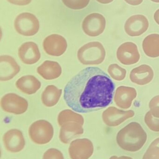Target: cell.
Segmentation results:
<instances>
[{"mask_svg":"<svg viewBox=\"0 0 159 159\" xmlns=\"http://www.w3.org/2000/svg\"><path fill=\"white\" fill-rule=\"evenodd\" d=\"M58 121L60 126L68 122H76L83 125L84 123V118L81 115L75 113L69 109L63 110L59 114Z\"/></svg>","mask_w":159,"mask_h":159,"instance_id":"obj_23","label":"cell"},{"mask_svg":"<svg viewBox=\"0 0 159 159\" xmlns=\"http://www.w3.org/2000/svg\"><path fill=\"white\" fill-rule=\"evenodd\" d=\"M115 85L107 74L98 67L85 68L67 83L63 98L66 104L78 113L96 111L112 102Z\"/></svg>","mask_w":159,"mask_h":159,"instance_id":"obj_1","label":"cell"},{"mask_svg":"<svg viewBox=\"0 0 159 159\" xmlns=\"http://www.w3.org/2000/svg\"><path fill=\"white\" fill-rule=\"evenodd\" d=\"M10 3L19 6H25L29 4L32 0H7Z\"/></svg>","mask_w":159,"mask_h":159,"instance_id":"obj_30","label":"cell"},{"mask_svg":"<svg viewBox=\"0 0 159 159\" xmlns=\"http://www.w3.org/2000/svg\"><path fill=\"white\" fill-rule=\"evenodd\" d=\"M16 87L21 91L28 94L35 93L41 87V82L33 75L21 77L16 83Z\"/></svg>","mask_w":159,"mask_h":159,"instance_id":"obj_20","label":"cell"},{"mask_svg":"<svg viewBox=\"0 0 159 159\" xmlns=\"http://www.w3.org/2000/svg\"><path fill=\"white\" fill-rule=\"evenodd\" d=\"M134 116V112L133 110L123 111L111 107L104 111L102 119L104 122L107 126L116 127Z\"/></svg>","mask_w":159,"mask_h":159,"instance_id":"obj_10","label":"cell"},{"mask_svg":"<svg viewBox=\"0 0 159 159\" xmlns=\"http://www.w3.org/2000/svg\"><path fill=\"white\" fill-rule=\"evenodd\" d=\"M154 17L156 22L159 25V9L155 12Z\"/></svg>","mask_w":159,"mask_h":159,"instance_id":"obj_32","label":"cell"},{"mask_svg":"<svg viewBox=\"0 0 159 159\" xmlns=\"http://www.w3.org/2000/svg\"><path fill=\"white\" fill-rule=\"evenodd\" d=\"M94 147L88 139H79L71 143L69 153L71 159H89L92 156Z\"/></svg>","mask_w":159,"mask_h":159,"instance_id":"obj_8","label":"cell"},{"mask_svg":"<svg viewBox=\"0 0 159 159\" xmlns=\"http://www.w3.org/2000/svg\"><path fill=\"white\" fill-rule=\"evenodd\" d=\"M154 73L152 68L144 64L134 68L131 72L130 79L132 82L139 85H145L151 82L154 78Z\"/></svg>","mask_w":159,"mask_h":159,"instance_id":"obj_18","label":"cell"},{"mask_svg":"<svg viewBox=\"0 0 159 159\" xmlns=\"http://www.w3.org/2000/svg\"><path fill=\"white\" fill-rule=\"evenodd\" d=\"M77 57L79 61L84 65H98L105 59V49L101 43L91 42L79 48Z\"/></svg>","mask_w":159,"mask_h":159,"instance_id":"obj_3","label":"cell"},{"mask_svg":"<svg viewBox=\"0 0 159 159\" xmlns=\"http://www.w3.org/2000/svg\"><path fill=\"white\" fill-rule=\"evenodd\" d=\"M145 122L151 130L159 132V118L155 117L150 111L146 114Z\"/></svg>","mask_w":159,"mask_h":159,"instance_id":"obj_27","label":"cell"},{"mask_svg":"<svg viewBox=\"0 0 159 159\" xmlns=\"http://www.w3.org/2000/svg\"><path fill=\"white\" fill-rule=\"evenodd\" d=\"M108 73L114 80L121 81L125 79L127 74V71L117 64H112L108 68Z\"/></svg>","mask_w":159,"mask_h":159,"instance_id":"obj_24","label":"cell"},{"mask_svg":"<svg viewBox=\"0 0 159 159\" xmlns=\"http://www.w3.org/2000/svg\"><path fill=\"white\" fill-rule=\"evenodd\" d=\"M62 93V90L54 85H49L42 94V102L47 107L55 106L58 102Z\"/></svg>","mask_w":159,"mask_h":159,"instance_id":"obj_22","label":"cell"},{"mask_svg":"<svg viewBox=\"0 0 159 159\" xmlns=\"http://www.w3.org/2000/svg\"><path fill=\"white\" fill-rule=\"evenodd\" d=\"M83 125L76 122H66L61 126L59 138L62 143L68 144L72 140L83 134Z\"/></svg>","mask_w":159,"mask_h":159,"instance_id":"obj_17","label":"cell"},{"mask_svg":"<svg viewBox=\"0 0 159 159\" xmlns=\"http://www.w3.org/2000/svg\"><path fill=\"white\" fill-rule=\"evenodd\" d=\"M37 72L44 79L51 80L60 76L62 68L59 63L56 61H46L37 68Z\"/></svg>","mask_w":159,"mask_h":159,"instance_id":"obj_19","label":"cell"},{"mask_svg":"<svg viewBox=\"0 0 159 159\" xmlns=\"http://www.w3.org/2000/svg\"><path fill=\"white\" fill-rule=\"evenodd\" d=\"M117 57L124 65H131L137 63L140 55L137 45L132 42L124 43L118 48Z\"/></svg>","mask_w":159,"mask_h":159,"instance_id":"obj_9","label":"cell"},{"mask_svg":"<svg viewBox=\"0 0 159 159\" xmlns=\"http://www.w3.org/2000/svg\"><path fill=\"white\" fill-rule=\"evenodd\" d=\"M43 48L48 55L54 57L62 56L66 51L67 43L61 35L53 34L47 36L43 42Z\"/></svg>","mask_w":159,"mask_h":159,"instance_id":"obj_11","label":"cell"},{"mask_svg":"<svg viewBox=\"0 0 159 159\" xmlns=\"http://www.w3.org/2000/svg\"><path fill=\"white\" fill-rule=\"evenodd\" d=\"M149 27L148 20L145 16L136 15L129 18L125 23L126 33L132 37L139 36L145 32Z\"/></svg>","mask_w":159,"mask_h":159,"instance_id":"obj_12","label":"cell"},{"mask_svg":"<svg viewBox=\"0 0 159 159\" xmlns=\"http://www.w3.org/2000/svg\"><path fill=\"white\" fill-rule=\"evenodd\" d=\"M147 134L138 122H132L121 129L116 137L118 145L123 150L134 152L139 151L145 143Z\"/></svg>","mask_w":159,"mask_h":159,"instance_id":"obj_2","label":"cell"},{"mask_svg":"<svg viewBox=\"0 0 159 159\" xmlns=\"http://www.w3.org/2000/svg\"><path fill=\"white\" fill-rule=\"evenodd\" d=\"M14 26L18 33L26 36H33L36 34L40 27L37 18L29 13L19 15L15 20Z\"/></svg>","mask_w":159,"mask_h":159,"instance_id":"obj_5","label":"cell"},{"mask_svg":"<svg viewBox=\"0 0 159 159\" xmlns=\"http://www.w3.org/2000/svg\"><path fill=\"white\" fill-rule=\"evenodd\" d=\"M29 134L33 142L39 145L49 143L53 138L54 130L52 125L45 120H38L31 125Z\"/></svg>","mask_w":159,"mask_h":159,"instance_id":"obj_4","label":"cell"},{"mask_svg":"<svg viewBox=\"0 0 159 159\" xmlns=\"http://www.w3.org/2000/svg\"><path fill=\"white\" fill-rule=\"evenodd\" d=\"M67 7L74 10H79L86 7L90 0H62Z\"/></svg>","mask_w":159,"mask_h":159,"instance_id":"obj_26","label":"cell"},{"mask_svg":"<svg viewBox=\"0 0 159 159\" xmlns=\"http://www.w3.org/2000/svg\"><path fill=\"white\" fill-rule=\"evenodd\" d=\"M128 4L133 6H137L141 4L143 0H125Z\"/></svg>","mask_w":159,"mask_h":159,"instance_id":"obj_31","label":"cell"},{"mask_svg":"<svg viewBox=\"0 0 159 159\" xmlns=\"http://www.w3.org/2000/svg\"><path fill=\"white\" fill-rule=\"evenodd\" d=\"M110 159H133L130 157H126V156H122V157H118L116 156H113L111 157Z\"/></svg>","mask_w":159,"mask_h":159,"instance_id":"obj_33","label":"cell"},{"mask_svg":"<svg viewBox=\"0 0 159 159\" xmlns=\"http://www.w3.org/2000/svg\"><path fill=\"white\" fill-rule=\"evenodd\" d=\"M43 159H64L62 153L56 148H50L47 150L44 156Z\"/></svg>","mask_w":159,"mask_h":159,"instance_id":"obj_28","label":"cell"},{"mask_svg":"<svg viewBox=\"0 0 159 159\" xmlns=\"http://www.w3.org/2000/svg\"><path fill=\"white\" fill-rule=\"evenodd\" d=\"M18 56L23 63L29 65L36 63L41 57L38 46L32 42L22 44L19 48Z\"/></svg>","mask_w":159,"mask_h":159,"instance_id":"obj_15","label":"cell"},{"mask_svg":"<svg viewBox=\"0 0 159 159\" xmlns=\"http://www.w3.org/2000/svg\"><path fill=\"white\" fill-rule=\"evenodd\" d=\"M145 54L151 58L159 57V34H151L147 36L143 43Z\"/></svg>","mask_w":159,"mask_h":159,"instance_id":"obj_21","label":"cell"},{"mask_svg":"<svg viewBox=\"0 0 159 159\" xmlns=\"http://www.w3.org/2000/svg\"><path fill=\"white\" fill-rule=\"evenodd\" d=\"M150 1H152L154 2L159 3V0H150Z\"/></svg>","mask_w":159,"mask_h":159,"instance_id":"obj_35","label":"cell"},{"mask_svg":"<svg viewBox=\"0 0 159 159\" xmlns=\"http://www.w3.org/2000/svg\"><path fill=\"white\" fill-rule=\"evenodd\" d=\"M20 71V67L12 57L2 56L0 57V80L7 81L14 78Z\"/></svg>","mask_w":159,"mask_h":159,"instance_id":"obj_14","label":"cell"},{"mask_svg":"<svg viewBox=\"0 0 159 159\" xmlns=\"http://www.w3.org/2000/svg\"><path fill=\"white\" fill-rule=\"evenodd\" d=\"M105 25L106 20L102 15L99 13H92L84 19L82 23V28L87 35L96 37L103 32Z\"/></svg>","mask_w":159,"mask_h":159,"instance_id":"obj_7","label":"cell"},{"mask_svg":"<svg viewBox=\"0 0 159 159\" xmlns=\"http://www.w3.org/2000/svg\"><path fill=\"white\" fill-rule=\"evenodd\" d=\"M3 142L6 150L11 153L20 152L25 145L22 132L16 129L9 130L7 132L3 137Z\"/></svg>","mask_w":159,"mask_h":159,"instance_id":"obj_13","label":"cell"},{"mask_svg":"<svg viewBox=\"0 0 159 159\" xmlns=\"http://www.w3.org/2000/svg\"><path fill=\"white\" fill-rule=\"evenodd\" d=\"M143 159H159V138L151 143Z\"/></svg>","mask_w":159,"mask_h":159,"instance_id":"obj_25","label":"cell"},{"mask_svg":"<svg viewBox=\"0 0 159 159\" xmlns=\"http://www.w3.org/2000/svg\"><path fill=\"white\" fill-rule=\"evenodd\" d=\"M2 109L6 112L15 115L25 113L28 107V103L24 98L14 93L5 94L1 101Z\"/></svg>","mask_w":159,"mask_h":159,"instance_id":"obj_6","label":"cell"},{"mask_svg":"<svg viewBox=\"0 0 159 159\" xmlns=\"http://www.w3.org/2000/svg\"><path fill=\"white\" fill-rule=\"evenodd\" d=\"M99 2L102 4H108L112 2L114 0H97Z\"/></svg>","mask_w":159,"mask_h":159,"instance_id":"obj_34","label":"cell"},{"mask_svg":"<svg viewBox=\"0 0 159 159\" xmlns=\"http://www.w3.org/2000/svg\"><path fill=\"white\" fill-rule=\"evenodd\" d=\"M150 111L155 117L159 118V95L154 97L149 104Z\"/></svg>","mask_w":159,"mask_h":159,"instance_id":"obj_29","label":"cell"},{"mask_svg":"<svg viewBox=\"0 0 159 159\" xmlns=\"http://www.w3.org/2000/svg\"><path fill=\"white\" fill-rule=\"evenodd\" d=\"M136 96L137 92L135 89L121 86L117 89L114 100L119 107L123 109H128L130 107L133 101Z\"/></svg>","mask_w":159,"mask_h":159,"instance_id":"obj_16","label":"cell"}]
</instances>
